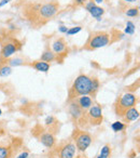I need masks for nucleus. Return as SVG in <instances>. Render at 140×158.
<instances>
[{"instance_id":"obj_20","label":"nucleus","mask_w":140,"mask_h":158,"mask_svg":"<svg viewBox=\"0 0 140 158\" xmlns=\"http://www.w3.org/2000/svg\"><path fill=\"white\" fill-rule=\"evenodd\" d=\"M110 156H111V146H110L109 144H106L105 146L101 148L99 157L100 158H109Z\"/></svg>"},{"instance_id":"obj_33","label":"nucleus","mask_w":140,"mask_h":158,"mask_svg":"<svg viewBox=\"0 0 140 158\" xmlns=\"http://www.w3.org/2000/svg\"><path fill=\"white\" fill-rule=\"evenodd\" d=\"M96 158H100V157H99V156H98V157H96Z\"/></svg>"},{"instance_id":"obj_30","label":"nucleus","mask_w":140,"mask_h":158,"mask_svg":"<svg viewBox=\"0 0 140 158\" xmlns=\"http://www.w3.org/2000/svg\"><path fill=\"white\" fill-rule=\"evenodd\" d=\"M103 1V0H94L95 3H101Z\"/></svg>"},{"instance_id":"obj_31","label":"nucleus","mask_w":140,"mask_h":158,"mask_svg":"<svg viewBox=\"0 0 140 158\" xmlns=\"http://www.w3.org/2000/svg\"><path fill=\"white\" fill-rule=\"evenodd\" d=\"M124 1H126V2H136L137 0H124Z\"/></svg>"},{"instance_id":"obj_3","label":"nucleus","mask_w":140,"mask_h":158,"mask_svg":"<svg viewBox=\"0 0 140 158\" xmlns=\"http://www.w3.org/2000/svg\"><path fill=\"white\" fill-rule=\"evenodd\" d=\"M91 81H92V79L88 75H79L68 91V102L82 97V95H90Z\"/></svg>"},{"instance_id":"obj_26","label":"nucleus","mask_w":140,"mask_h":158,"mask_svg":"<svg viewBox=\"0 0 140 158\" xmlns=\"http://www.w3.org/2000/svg\"><path fill=\"white\" fill-rule=\"evenodd\" d=\"M76 6H83L86 3V0H75Z\"/></svg>"},{"instance_id":"obj_1","label":"nucleus","mask_w":140,"mask_h":158,"mask_svg":"<svg viewBox=\"0 0 140 158\" xmlns=\"http://www.w3.org/2000/svg\"><path fill=\"white\" fill-rule=\"evenodd\" d=\"M59 3L57 1L49 2H29L23 8V14L31 26L41 27L49 22L58 12Z\"/></svg>"},{"instance_id":"obj_27","label":"nucleus","mask_w":140,"mask_h":158,"mask_svg":"<svg viewBox=\"0 0 140 158\" xmlns=\"http://www.w3.org/2000/svg\"><path fill=\"white\" fill-rule=\"evenodd\" d=\"M59 31H60V33H67V31H68V27H66V26H59Z\"/></svg>"},{"instance_id":"obj_23","label":"nucleus","mask_w":140,"mask_h":158,"mask_svg":"<svg viewBox=\"0 0 140 158\" xmlns=\"http://www.w3.org/2000/svg\"><path fill=\"white\" fill-rule=\"evenodd\" d=\"M138 13H139L138 8H129V9H127V11H126V15L130 16V18H135V16H137Z\"/></svg>"},{"instance_id":"obj_9","label":"nucleus","mask_w":140,"mask_h":158,"mask_svg":"<svg viewBox=\"0 0 140 158\" xmlns=\"http://www.w3.org/2000/svg\"><path fill=\"white\" fill-rule=\"evenodd\" d=\"M22 44L18 41H12V42H7L2 46L1 48V52H0V63L3 62H8V60L16 53L21 49Z\"/></svg>"},{"instance_id":"obj_5","label":"nucleus","mask_w":140,"mask_h":158,"mask_svg":"<svg viewBox=\"0 0 140 158\" xmlns=\"http://www.w3.org/2000/svg\"><path fill=\"white\" fill-rule=\"evenodd\" d=\"M138 103V98L133 93H125L118 98V100L114 103V112L115 115L122 118L123 115L126 113V110H128L129 108L136 106V104Z\"/></svg>"},{"instance_id":"obj_29","label":"nucleus","mask_w":140,"mask_h":158,"mask_svg":"<svg viewBox=\"0 0 140 158\" xmlns=\"http://www.w3.org/2000/svg\"><path fill=\"white\" fill-rule=\"evenodd\" d=\"M11 0H1V2H0V8L1 7H3L5 5H7L8 2H10Z\"/></svg>"},{"instance_id":"obj_18","label":"nucleus","mask_w":140,"mask_h":158,"mask_svg":"<svg viewBox=\"0 0 140 158\" xmlns=\"http://www.w3.org/2000/svg\"><path fill=\"white\" fill-rule=\"evenodd\" d=\"M92 81H91V93L90 97L91 98H95V95L97 94L99 88H100V84H99V80L96 77H91Z\"/></svg>"},{"instance_id":"obj_25","label":"nucleus","mask_w":140,"mask_h":158,"mask_svg":"<svg viewBox=\"0 0 140 158\" xmlns=\"http://www.w3.org/2000/svg\"><path fill=\"white\" fill-rule=\"evenodd\" d=\"M24 62L22 61V60H20V59H13V60H11V61L9 62V65H11V66H18V65H20V64H23Z\"/></svg>"},{"instance_id":"obj_32","label":"nucleus","mask_w":140,"mask_h":158,"mask_svg":"<svg viewBox=\"0 0 140 158\" xmlns=\"http://www.w3.org/2000/svg\"><path fill=\"white\" fill-rule=\"evenodd\" d=\"M1 113H2V112H1V110H0V115H1Z\"/></svg>"},{"instance_id":"obj_4","label":"nucleus","mask_w":140,"mask_h":158,"mask_svg":"<svg viewBox=\"0 0 140 158\" xmlns=\"http://www.w3.org/2000/svg\"><path fill=\"white\" fill-rule=\"evenodd\" d=\"M111 34L108 31H93L90 34L85 44L83 47V50L85 51H94L97 49H100L109 44L111 41Z\"/></svg>"},{"instance_id":"obj_21","label":"nucleus","mask_w":140,"mask_h":158,"mask_svg":"<svg viewBox=\"0 0 140 158\" xmlns=\"http://www.w3.org/2000/svg\"><path fill=\"white\" fill-rule=\"evenodd\" d=\"M112 130L115 132H119V131H122V130L125 129V127H126V125H125L124 123H121V121H115V123H112Z\"/></svg>"},{"instance_id":"obj_24","label":"nucleus","mask_w":140,"mask_h":158,"mask_svg":"<svg viewBox=\"0 0 140 158\" xmlns=\"http://www.w3.org/2000/svg\"><path fill=\"white\" fill-rule=\"evenodd\" d=\"M82 29V27L81 26H76V27H71V28H68V31H67V35L68 36H72V35H75V34H78L80 31Z\"/></svg>"},{"instance_id":"obj_19","label":"nucleus","mask_w":140,"mask_h":158,"mask_svg":"<svg viewBox=\"0 0 140 158\" xmlns=\"http://www.w3.org/2000/svg\"><path fill=\"white\" fill-rule=\"evenodd\" d=\"M12 68L11 66L8 64V62H3L0 63V77H7L11 74Z\"/></svg>"},{"instance_id":"obj_10","label":"nucleus","mask_w":140,"mask_h":158,"mask_svg":"<svg viewBox=\"0 0 140 158\" xmlns=\"http://www.w3.org/2000/svg\"><path fill=\"white\" fill-rule=\"evenodd\" d=\"M86 110H83L77 103L76 101H69V105H68V113H69V116L71 118V120L75 123H79V121L82 119L83 115L85 114Z\"/></svg>"},{"instance_id":"obj_6","label":"nucleus","mask_w":140,"mask_h":158,"mask_svg":"<svg viewBox=\"0 0 140 158\" xmlns=\"http://www.w3.org/2000/svg\"><path fill=\"white\" fill-rule=\"evenodd\" d=\"M70 139L72 140L76 149L79 153H84L93 142V138L91 133L82 129H75Z\"/></svg>"},{"instance_id":"obj_11","label":"nucleus","mask_w":140,"mask_h":158,"mask_svg":"<svg viewBox=\"0 0 140 158\" xmlns=\"http://www.w3.org/2000/svg\"><path fill=\"white\" fill-rule=\"evenodd\" d=\"M52 51L57 54L59 57L64 60V57L67 56L68 54V48L65 39L63 37H59L52 44Z\"/></svg>"},{"instance_id":"obj_14","label":"nucleus","mask_w":140,"mask_h":158,"mask_svg":"<svg viewBox=\"0 0 140 158\" xmlns=\"http://www.w3.org/2000/svg\"><path fill=\"white\" fill-rule=\"evenodd\" d=\"M138 118H139V110L136 108V106H134V107L129 108L128 110H126V113L122 117L123 121L125 123H129L131 121H135Z\"/></svg>"},{"instance_id":"obj_12","label":"nucleus","mask_w":140,"mask_h":158,"mask_svg":"<svg viewBox=\"0 0 140 158\" xmlns=\"http://www.w3.org/2000/svg\"><path fill=\"white\" fill-rule=\"evenodd\" d=\"M85 8H86V10L90 12L91 15H92L93 18H96V19H98V20H100L99 18L105 13V10H103V8H100V7H98V6L95 5L94 1H90V2H88L85 6Z\"/></svg>"},{"instance_id":"obj_22","label":"nucleus","mask_w":140,"mask_h":158,"mask_svg":"<svg viewBox=\"0 0 140 158\" xmlns=\"http://www.w3.org/2000/svg\"><path fill=\"white\" fill-rule=\"evenodd\" d=\"M125 33L126 34H129V35H133L135 33V24L130 21L126 23V28H125Z\"/></svg>"},{"instance_id":"obj_15","label":"nucleus","mask_w":140,"mask_h":158,"mask_svg":"<svg viewBox=\"0 0 140 158\" xmlns=\"http://www.w3.org/2000/svg\"><path fill=\"white\" fill-rule=\"evenodd\" d=\"M13 145L0 143V158H12L13 156Z\"/></svg>"},{"instance_id":"obj_2","label":"nucleus","mask_w":140,"mask_h":158,"mask_svg":"<svg viewBox=\"0 0 140 158\" xmlns=\"http://www.w3.org/2000/svg\"><path fill=\"white\" fill-rule=\"evenodd\" d=\"M76 146L71 139H65L49 148L44 158H73L76 156Z\"/></svg>"},{"instance_id":"obj_13","label":"nucleus","mask_w":140,"mask_h":158,"mask_svg":"<svg viewBox=\"0 0 140 158\" xmlns=\"http://www.w3.org/2000/svg\"><path fill=\"white\" fill-rule=\"evenodd\" d=\"M73 101H76V103L80 106L83 110H88L91 106L93 105V98H91L90 95H82L77 99H75Z\"/></svg>"},{"instance_id":"obj_16","label":"nucleus","mask_w":140,"mask_h":158,"mask_svg":"<svg viewBox=\"0 0 140 158\" xmlns=\"http://www.w3.org/2000/svg\"><path fill=\"white\" fill-rule=\"evenodd\" d=\"M29 66H31L33 68H35V69L38 70V72H42V73H48L49 70H50V67H51L50 63L41 61V60H39V61H33V63L29 64Z\"/></svg>"},{"instance_id":"obj_28","label":"nucleus","mask_w":140,"mask_h":158,"mask_svg":"<svg viewBox=\"0 0 140 158\" xmlns=\"http://www.w3.org/2000/svg\"><path fill=\"white\" fill-rule=\"evenodd\" d=\"M73 158H88V156H86L85 154H83V153H80L79 155L75 156Z\"/></svg>"},{"instance_id":"obj_8","label":"nucleus","mask_w":140,"mask_h":158,"mask_svg":"<svg viewBox=\"0 0 140 158\" xmlns=\"http://www.w3.org/2000/svg\"><path fill=\"white\" fill-rule=\"evenodd\" d=\"M86 121H88V127H96L103 123V108L99 104H93L85 113Z\"/></svg>"},{"instance_id":"obj_17","label":"nucleus","mask_w":140,"mask_h":158,"mask_svg":"<svg viewBox=\"0 0 140 158\" xmlns=\"http://www.w3.org/2000/svg\"><path fill=\"white\" fill-rule=\"evenodd\" d=\"M40 60H41V61H44V62H48V63L49 62H53V61H59V62L63 61L61 57H59L57 54H55V53L53 52L52 50H50V49H46V50L42 53Z\"/></svg>"},{"instance_id":"obj_7","label":"nucleus","mask_w":140,"mask_h":158,"mask_svg":"<svg viewBox=\"0 0 140 158\" xmlns=\"http://www.w3.org/2000/svg\"><path fill=\"white\" fill-rule=\"evenodd\" d=\"M33 135L35 138L38 139L40 143L42 145H44L48 148H52L55 144H56V138H55V134L50 132L48 129L41 127V126L37 125L31 131Z\"/></svg>"}]
</instances>
